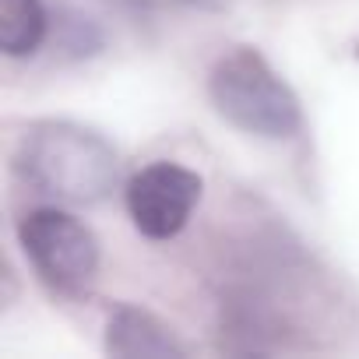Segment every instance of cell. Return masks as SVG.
Segmentation results:
<instances>
[{
	"label": "cell",
	"instance_id": "obj_1",
	"mask_svg": "<svg viewBox=\"0 0 359 359\" xmlns=\"http://www.w3.org/2000/svg\"><path fill=\"white\" fill-rule=\"evenodd\" d=\"M15 165L36 191L74 205L102 201L116 180L113 148L74 123H43L25 134Z\"/></svg>",
	"mask_w": 359,
	"mask_h": 359
},
{
	"label": "cell",
	"instance_id": "obj_2",
	"mask_svg": "<svg viewBox=\"0 0 359 359\" xmlns=\"http://www.w3.org/2000/svg\"><path fill=\"white\" fill-rule=\"evenodd\" d=\"M208 92L215 109L247 134L282 141L303 127L296 92L271 71V64L254 46H236L222 53L208 74Z\"/></svg>",
	"mask_w": 359,
	"mask_h": 359
},
{
	"label": "cell",
	"instance_id": "obj_3",
	"mask_svg": "<svg viewBox=\"0 0 359 359\" xmlns=\"http://www.w3.org/2000/svg\"><path fill=\"white\" fill-rule=\"evenodd\" d=\"M18 243L36 275L57 296H81L99 271L95 233L60 208H32L18 219Z\"/></svg>",
	"mask_w": 359,
	"mask_h": 359
},
{
	"label": "cell",
	"instance_id": "obj_4",
	"mask_svg": "<svg viewBox=\"0 0 359 359\" xmlns=\"http://www.w3.org/2000/svg\"><path fill=\"white\" fill-rule=\"evenodd\" d=\"M205 180L180 165V162H151L144 169H137L127 180V215L134 222V229L148 240H172L180 229H184L201 201Z\"/></svg>",
	"mask_w": 359,
	"mask_h": 359
},
{
	"label": "cell",
	"instance_id": "obj_5",
	"mask_svg": "<svg viewBox=\"0 0 359 359\" xmlns=\"http://www.w3.org/2000/svg\"><path fill=\"white\" fill-rule=\"evenodd\" d=\"M106 348L113 355H180L184 352L176 345V338L165 331V324H158L151 313L134 310V306L116 310V317L109 320Z\"/></svg>",
	"mask_w": 359,
	"mask_h": 359
},
{
	"label": "cell",
	"instance_id": "obj_6",
	"mask_svg": "<svg viewBox=\"0 0 359 359\" xmlns=\"http://www.w3.org/2000/svg\"><path fill=\"white\" fill-rule=\"evenodd\" d=\"M50 18L43 0H0V50L8 57H32L46 39Z\"/></svg>",
	"mask_w": 359,
	"mask_h": 359
}]
</instances>
